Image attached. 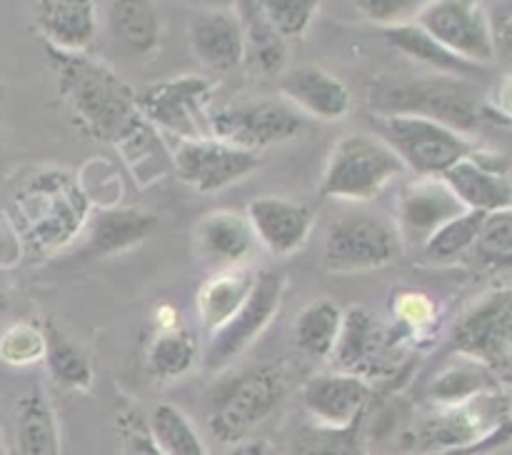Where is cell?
Returning a JSON list of instances; mask_svg holds the SVG:
<instances>
[{
    "instance_id": "obj_21",
    "label": "cell",
    "mask_w": 512,
    "mask_h": 455,
    "mask_svg": "<svg viewBox=\"0 0 512 455\" xmlns=\"http://www.w3.org/2000/svg\"><path fill=\"white\" fill-rule=\"evenodd\" d=\"M35 25L45 50L85 55L98 38V5L90 0H43L35 5Z\"/></svg>"
},
{
    "instance_id": "obj_19",
    "label": "cell",
    "mask_w": 512,
    "mask_h": 455,
    "mask_svg": "<svg viewBox=\"0 0 512 455\" xmlns=\"http://www.w3.org/2000/svg\"><path fill=\"white\" fill-rule=\"evenodd\" d=\"M193 255L213 273L245 268L258 250L245 213L233 208H215L200 215L190 233Z\"/></svg>"
},
{
    "instance_id": "obj_22",
    "label": "cell",
    "mask_w": 512,
    "mask_h": 455,
    "mask_svg": "<svg viewBox=\"0 0 512 455\" xmlns=\"http://www.w3.org/2000/svg\"><path fill=\"white\" fill-rule=\"evenodd\" d=\"M190 50L210 70L228 73L245 63L243 28L230 8H203L190 18Z\"/></svg>"
},
{
    "instance_id": "obj_41",
    "label": "cell",
    "mask_w": 512,
    "mask_h": 455,
    "mask_svg": "<svg viewBox=\"0 0 512 455\" xmlns=\"http://www.w3.org/2000/svg\"><path fill=\"white\" fill-rule=\"evenodd\" d=\"M425 0H358V10L378 28H398L415 23Z\"/></svg>"
},
{
    "instance_id": "obj_1",
    "label": "cell",
    "mask_w": 512,
    "mask_h": 455,
    "mask_svg": "<svg viewBox=\"0 0 512 455\" xmlns=\"http://www.w3.org/2000/svg\"><path fill=\"white\" fill-rule=\"evenodd\" d=\"M48 58L60 100L80 133L123 153L153 128L135 105V90L108 63L90 53L63 55L55 50H48Z\"/></svg>"
},
{
    "instance_id": "obj_27",
    "label": "cell",
    "mask_w": 512,
    "mask_h": 455,
    "mask_svg": "<svg viewBox=\"0 0 512 455\" xmlns=\"http://www.w3.org/2000/svg\"><path fill=\"white\" fill-rule=\"evenodd\" d=\"M110 35L125 55L145 58L153 55L160 45L163 25H160L158 5L148 0H115L108 10Z\"/></svg>"
},
{
    "instance_id": "obj_35",
    "label": "cell",
    "mask_w": 512,
    "mask_h": 455,
    "mask_svg": "<svg viewBox=\"0 0 512 455\" xmlns=\"http://www.w3.org/2000/svg\"><path fill=\"white\" fill-rule=\"evenodd\" d=\"M480 220H483V213H470V210H465L458 218L445 223L443 228L420 248L423 250L425 260L435 265H450L455 263V260L465 258L468 253H473Z\"/></svg>"
},
{
    "instance_id": "obj_9",
    "label": "cell",
    "mask_w": 512,
    "mask_h": 455,
    "mask_svg": "<svg viewBox=\"0 0 512 455\" xmlns=\"http://www.w3.org/2000/svg\"><path fill=\"white\" fill-rule=\"evenodd\" d=\"M303 130V118L283 98H243L210 108L208 135L233 148L263 153L288 143Z\"/></svg>"
},
{
    "instance_id": "obj_3",
    "label": "cell",
    "mask_w": 512,
    "mask_h": 455,
    "mask_svg": "<svg viewBox=\"0 0 512 455\" xmlns=\"http://www.w3.org/2000/svg\"><path fill=\"white\" fill-rule=\"evenodd\" d=\"M370 105L373 115H418L463 135L490 120L510 123L483 98L478 85L450 75L378 80L370 88Z\"/></svg>"
},
{
    "instance_id": "obj_40",
    "label": "cell",
    "mask_w": 512,
    "mask_h": 455,
    "mask_svg": "<svg viewBox=\"0 0 512 455\" xmlns=\"http://www.w3.org/2000/svg\"><path fill=\"white\" fill-rule=\"evenodd\" d=\"M260 5L268 23L285 43L303 38L320 10L318 0H260Z\"/></svg>"
},
{
    "instance_id": "obj_43",
    "label": "cell",
    "mask_w": 512,
    "mask_h": 455,
    "mask_svg": "<svg viewBox=\"0 0 512 455\" xmlns=\"http://www.w3.org/2000/svg\"><path fill=\"white\" fill-rule=\"evenodd\" d=\"M488 23H490V38H493V50L495 58L503 55L510 58V45H512V13L510 5H495L493 10H488Z\"/></svg>"
},
{
    "instance_id": "obj_12",
    "label": "cell",
    "mask_w": 512,
    "mask_h": 455,
    "mask_svg": "<svg viewBox=\"0 0 512 455\" xmlns=\"http://www.w3.org/2000/svg\"><path fill=\"white\" fill-rule=\"evenodd\" d=\"M285 275L280 270H258L253 293L248 295L243 308L228 320L220 330H215L205 350V368L223 370L235 358L245 353L265 330L270 328L283 308Z\"/></svg>"
},
{
    "instance_id": "obj_16",
    "label": "cell",
    "mask_w": 512,
    "mask_h": 455,
    "mask_svg": "<svg viewBox=\"0 0 512 455\" xmlns=\"http://www.w3.org/2000/svg\"><path fill=\"white\" fill-rule=\"evenodd\" d=\"M450 193L470 213L512 210L510 160L505 153L473 148L463 160L440 175Z\"/></svg>"
},
{
    "instance_id": "obj_11",
    "label": "cell",
    "mask_w": 512,
    "mask_h": 455,
    "mask_svg": "<svg viewBox=\"0 0 512 455\" xmlns=\"http://www.w3.org/2000/svg\"><path fill=\"white\" fill-rule=\"evenodd\" d=\"M213 83L205 75H175L135 90V105L148 125L180 140L210 138L208 113Z\"/></svg>"
},
{
    "instance_id": "obj_8",
    "label": "cell",
    "mask_w": 512,
    "mask_h": 455,
    "mask_svg": "<svg viewBox=\"0 0 512 455\" xmlns=\"http://www.w3.org/2000/svg\"><path fill=\"white\" fill-rule=\"evenodd\" d=\"M370 120L373 135H378L398 155L403 168L413 170L418 178H440L475 148L463 133L418 115H373Z\"/></svg>"
},
{
    "instance_id": "obj_45",
    "label": "cell",
    "mask_w": 512,
    "mask_h": 455,
    "mask_svg": "<svg viewBox=\"0 0 512 455\" xmlns=\"http://www.w3.org/2000/svg\"><path fill=\"white\" fill-rule=\"evenodd\" d=\"M220 455H270V443L263 438H250L243 443L228 445V450H223Z\"/></svg>"
},
{
    "instance_id": "obj_38",
    "label": "cell",
    "mask_w": 512,
    "mask_h": 455,
    "mask_svg": "<svg viewBox=\"0 0 512 455\" xmlns=\"http://www.w3.org/2000/svg\"><path fill=\"white\" fill-rule=\"evenodd\" d=\"M295 455H370L363 440V420L350 428L330 430L320 425H305L298 435Z\"/></svg>"
},
{
    "instance_id": "obj_7",
    "label": "cell",
    "mask_w": 512,
    "mask_h": 455,
    "mask_svg": "<svg viewBox=\"0 0 512 455\" xmlns=\"http://www.w3.org/2000/svg\"><path fill=\"white\" fill-rule=\"evenodd\" d=\"M403 250L393 218L350 210L328 225L323 263L333 275L370 273L393 265Z\"/></svg>"
},
{
    "instance_id": "obj_29",
    "label": "cell",
    "mask_w": 512,
    "mask_h": 455,
    "mask_svg": "<svg viewBox=\"0 0 512 455\" xmlns=\"http://www.w3.org/2000/svg\"><path fill=\"white\" fill-rule=\"evenodd\" d=\"M385 40L393 45L398 53H403L405 58L415 60L423 68L433 70L435 75H450V78H463L468 80V75L478 73V65L465 63L458 55H453L450 50H445L443 45L435 38H430L418 23L398 25V28L383 30Z\"/></svg>"
},
{
    "instance_id": "obj_34",
    "label": "cell",
    "mask_w": 512,
    "mask_h": 455,
    "mask_svg": "<svg viewBox=\"0 0 512 455\" xmlns=\"http://www.w3.org/2000/svg\"><path fill=\"white\" fill-rule=\"evenodd\" d=\"M148 430L160 455H208L198 428L190 423V418L178 405H155L148 420Z\"/></svg>"
},
{
    "instance_id": "obj_47",
    "label": "cell",
    "mask_w": 512,
    "mask_h": 455,
    "mask_svg": "<svg viewBox=\"0 0 512 455\" xmlns=\"http://www.w3.org/2000/svg\"><path fill=\"white\" fill-rule=\"evenodd\" d=\"M0 455H8V448H5V440H3V433H0Z\"/></svg>"
},
{
    "instance_id": "obj_37",
    "label": "cell",
    "mask_w": 512,
    "mask_h": 455,
    "mask_svg": "<svg viewBox=\"0 0 512 455\" xmlns=\"http://www.w3.org/2000/svg\"><path fill=\"white\" fill-rule=\"evenodd\" d=\"M473 253L493 270H510L512 263V210L483 215Z\"/></svg>"
},
{
    "instance_id": "obj_44",
    "label": "cell",
    "mask_w": 512,
    "mask_h": 455,
    "mask_svg": "<svg viewBox=\"0 0 512 455\" xmlns=\"http://www.w3.org/2000/svg\"><path fill=\"white\" fill-rule=\"evenodd\" d=\"M25 250L20 245L18 233H15L13 223L5 215V210H0V270H10L23 260Z\"/></svg>"
},
{
    "instance_id": "obj_10",
    "label": "cell",
    "mask_w": 512,
    "mask_h": 455,
    "mask_svg": "<svg viewBox=\"0 0 512 455\" xmlns=\"http://www.w3.org/2000/svg\"><path fill=\"white\" fill-rule=\"evenodd\" d=\"M453 348L488 368L503 385L510 383L512 365V293L508 285L488 290L475 300L453 328Z\"/></svg>"
},
{
    "instance_id": "obj_48",
    "label": "cell",
    "mask_w": 512,
    "mask_h": 455,
    "mask_svg": "<svg viewBox=\"0 0 512 455\" xmlns=\"http://www.w3.org/2000/svg\"><path fill=\"white\" fill-rule=\"evenodd\" d=\"M3 310H5V298L0 295V315H3Z\"/></svg>"
},
{
    "instance_id": "obj_17",
    "label": "cell",
    "mask_w": 512,
    "mask_h": 455,
    "mask_svg": "<svg viewBox=\"0 0 512 455\" xmlns=\"http://www.w3.org/2000/svg\"><path fill=\"white\" fill-rule=\"evenodd\" d=\"M465 213L440 178H415L398 190L395 230L403 248H423L445 223Z\"/></svg>"
},
{
    "instance_id": "obj_30",
    "label": "cell",
    "mask_w": 512,
    "mask_h": 455,
    "mask_svg": "<svg viewBox=\"0 0 512 455\" xmlns=\"http://www.w3.org/2000/svg\"><path fill=\"white\" fill-rule=\"evenodd\" d=\"M45 330V365L53 378V383L63 390H78L88 393L95 383L93 360L88 350L73 338L55 328L53 323L43 325Z\"/></svg>"
},
{
    "instance_id": "obj_24",
    "label": "cell",
    "mask_w": 512,
    "mask_h": 455,
    "mask_svg": "<svg viewBox=\"0 0 512 455\" xmlns=\"http://www.w3.org/2000/svg\"><path fill=\"white\" fill-rule=\"evenodd\" d=\"M8 455H63L58 415L40 383L15 398L13 445Z\"/></svg>"
},
{
    "instance_id": "obj_13",
    "label": "cell",
    "mask_w": 512,
    "mask_h": 455,
    "mask_svg": "<svg viewBox=\"0 0 512 455\" xmlns=\"http://www.w3.org/2000/svg\"><path fill=\"white\" fill-rule=\"evenodd\" d=\"M415 23L465 63L485 68L495 60L488 10L478 0H425Z\"/></svg>"
},
{
    "instance_id": "obj_46",
    "label": "cell",
    "mask_w": 512,
    "mask_h": 455,
    "mask_svg": "<svg viewBox=\"0 0 512 455\" xmlns=\"http://www.w3.org/2000/svg\"><path fill=\"white\" fill-rule=\"evenodd\" d=\"M178 310L173 305H160L158 308V328L160 330H170V328H178Z\"/></svg>"
},
{
    "instance_id": "obj_25",
    "label": "cell",
    "mask_w": 512,
    "mask_h": 455,
    "mask_svg": "<svg viewBox=\"0 0 512 455\" xmlns=\"http://www.w3.org/2000/svg\"><path fill=\"white\" fill-rule=\"evenodd\" d=\"M158 225V215L140 205H110L93 218L90 225V253L98 258L130 253Z\"/></svg>"
},
{
    "instance_id": "obj_15",
    "label": "cell",
    "mask_w": 512,
    "mask_h": 455,
    "mask_svg": "<svg viewBox=\"0 0 512 455\" xmlns=\"http://www.w3.org/2000/svg\"><path fill=\"white\" fill-rule=\"evenodd\" d=\"M403 340L393 333V328H383L373 313L363 305L343 310L338 343H335L333 360L338 373L358 375L368 380L373 375L390 373L398 365L395 350H400Z\"/></svg>"
},
{
    "instance_id": "obj_26",
    "label": "cell",
    "mask_w": 512,
    "mask_h": 455,
    "mask_svg": "<svg viewBox=\"0 0 512 455\" xmlns=\"http://www.w3.org/2000/svg\"><path fill=\"white\" fill-rule=\"evenodd\" d=\"M255 275L258 273L245 265V268L213 273L200 285L198 295H195V313H198L200 328L205 333L213 335L243 308L248 295L253 293Z\"/></svg>"
},
{
    "instance_id": "obj_31",
    "label": "cell",
    "mask_w": 512,
    "mask_h": 455,
    "mask_svg": "<svg viewBox=\"0 0 512 455\" xmlns=\"http://www.w3.org/2000/svg\"><path fill=\"white\" fill-rule=\"evenodd\" d=\"M343 308L330 298H318L303 305L295 315L293 338L298 350L315 360H330L335 343H338Z\"/></svg>"
},
{
    "instance_id": "obj_23",
    "label": "cell",
    "mask_w": 512,
    "mask_h": 455,
    "mask_svg": "<svg viewBox=\"0 0 512 455\" xmlns=\"http://www.w3.org/2000/svg\"><path fill=\"white\" fill-rule=\"evenodd\" d=\"M280 95L290 108L318 120H340L350 113L353 95L338 75L320 65H298L280 78Z\"/></svg>"
},
{
    "instance_id": "obj_2",
    "label": "cell",
    "mask_w": 512,
    "mask_h": 455,
    "mask_svg": "<svg viewBox=\"0 0 512 455\" xmlns=\"http://www.w3.org/2000/svg\"><path fill=\"white\" fill-rule=\"evenodd\" d=\"M93 200L83 180L60 165L30 168L10 190L8 218L23 250L53 255L68 248L90 223Z\"/></svg>"
},
{
    "instance_id": "obj_5",
    "label": "cell",
    "mask_w": 512,
    "mask_h": 455,
    "mask_svg": "<svg viewBox=\"0 0 512 455\" xmlns=\"http://www.w3.org/2000/svg\"><path fill=\"white\" fill-rule=\"evenodd\" d=\"M288 393L283 363H263L223 380L210 395L208 428L225 445L253 438Z\"/></svg>"
},
{
    "instance_id": "obj_42",
    "label": "cell",
    "mask_w": 512,
    "mask_h": 455,
    "mask_svg": "<svg viewBox=\"0 0 512 455\" xmlns=\"http://www.w3.org/2000/svg\"><path fill=\"white\" fill-rule=\"evenodd\" d=\"M118 438H120V455H160L150 438L148 423L135 408L123 410L118 415Z\"/></svg>"
},
{
    "instance_id": "obj_39",
    "label": "cell",
    "mask_w": 512,
    "mask_h": 455,
    "mask_svg": "<svg viewBox=\"0 0 512 455\" xmlns=\"http://www.w3.org/2000/svg\"><path fill=\"white\" fill-rule=\"evenodd\" d=\"M45 358V330L33 320H18L0 333V360L10 368H28Z\"/></svg>"
},
{
    "instance_id": "obj_33",
    "label": "cell",
    "mask_w": 512,
    "mask_h": 455,
    "mask_svg": "<svg viewBox=\"0 0 512 455\" xmlns=\"http://www.w3.org/2000/svg\"><path fill=\"white\" fill-rule=\"evenodd\" d=\"M493 390H508V385L500 383L480 363L460 358L458 365L443 368L435 375V380L430 383V400H433V405H460L478 398V395L493 393Z\"/></svg>"
},
{
    "instance_id": "obj_28",
    "label": "cell",
    "mask_w": 512,
    "mask_h": 455,
    "mask_svg": "<svg viewBox=\"0 0 512 455\" xmlns=\"http://www.w3.org/2000/svg\"><path fill=\"white\" fill-rule=\"evenodd\" d=\"M243 28L245 63L263 75H280L288 63V43L268 23L260 0H240L233 5Z\"/></svg>"
},
{
    "instance_id": "obj_18",
    "label": "cell",
    "mask_w": 512,
    "mask_h": 455,
    "mask_svg": "<svg viewBox=\"0 0 512 455\" xmlns=\"http://www.w3.org/2000/svg\"><path fill=\"white\" fill-rule=\"evenodd\" d=\"M373 400V385L350 373L313 375L300 388V403L310 415L313 425L330 430H343L360 423Z\"/></svg>"
},
{
    "instance_id": "obj_36",
    "label": "cell",
    "mask_w": 512,
    "mask_h": 455,
    "mask_svg": "<svg viewBox=\"0 0 512 455\" xmlns=\"http://www.w3.org/2000/svg\"><path fill=\"white\" fill-rule=\"evenodd\" d=\"M395 313V335L400 340H418L430 338L438 328V303L423 290H403L393 300Z\"/></svg>"
},
{
    "instance_id": "obj_32",
    "label": "cell",
    "mask_w": 512,
    "mask_h": 455,
    "mask_svg": "<svg viewBox=\"0 0 512 455\" xmlns=\"http://www.w3.org/2000/svg\"><path fill=\"white\" fill-rule=\"evenodd\" d=\"M200 358V343L183 325L170 330H158L145 350L148 373L160 383L180 380L195 368Z\"/></svg>"
},
{
    "instance_id": "obj_4",
    "label": "cell",
    "mask_w": 512,
    "mask_h": 455,
    "mask_svg": "<svg viewBox=\"0 0 512 455\" xmlns=\"http://www.w3.org/2000/svg\"><path fill=\"white\" fill-rule=\"evenodd\" d=\"M508 440V390H493L460 405H433L400 435V443L420 455H478L508 445Z\"/></svg>"
},
{
    "instance_id": "obj_14",
    "label": "cell",
    "mask_w": 512,
    "mask_h": 455,
    "mask_svg": "<svg viewBox=\"0 0 512 455\" xmlns=\"http://www.w3.org/2000/svg\"><path fill=\"white\" fill-rule=\"evenodd\" d=\"M260 155L233 148L215 138L180 140L170 153V168L183 185L198 195H215L255 173Z\"/></svg>"
},
{
    "instance_id": "obj_6",
    "label": "cell",
    "mask_w": 512,
    "mask_h": 455,
    "mask_svg": "<svg viewBox=\"0 0 512 455\" xmlns=\"http://www.w3.org/2000/svg\"><path fill=\"white\" fill-rule=\"evenodd\" d=\"M405 173L398 155L373 133H348L335 140L325 163L320 195L345 203L380 198Z\"/></svg>"
},
{
    "instance_id": "obj_20",
    "label": "cell",
    "mask_w": 512,
    "mask_h": 455,
    "mask_svg": "<svg viewBox=\"0 0 512 455\" xmlns=\"http://www.w3.org/2000/svg\"><path fill=\"white\" fill-rule=\"evenodd\" d=\"M245 218L260 248L268 250L273 258H288L298 253L308 243L315 225L313 208L280 195L253 198L245 208Z\"/></svg>"
}]
</instances>
